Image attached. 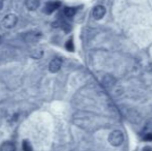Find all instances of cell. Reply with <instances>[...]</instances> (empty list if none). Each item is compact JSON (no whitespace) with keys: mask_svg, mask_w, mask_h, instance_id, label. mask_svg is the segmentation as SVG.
<instances>
[{"mask_svg":"<svg viewBox=\"0 0 152 151\" xmlns=\"http://www.w3.org/2000/svg\"><path fill=\"white\" fill-rule=\"evenodd\" d=\"M64 12V16L67 17V18H72V17H74L75 15H76L77 12V9L75 7H65L63 10Z\"/></svg>","mask_w":152,"mask_h":151,"instance_id":"10","label":"cell"},{"mask_svg":"<svg viewBox=\"0 0 152 151\" xmlns=\"http://www.w3.org/2000/svg\"><path fill=\"white\" fill-rule=\"evenodd\" d=\"M0 151H16V147L12 142H4L0 146Z\"/></svg>","mask_w":152,"mask_h":151,"instance_id":"9","label":"cell"},{"mask_svg":"<svg viewBox=\"0 0 152 151\" xmlns=\"http://www.w3.org/2000/svg\"><path fill=\"white\" fill-rule=\"evenodd\" d=\"M17 23H18V17L14 14H8L3 18L1 24L4 28L10 29V28H12V27L16 26Z\"/></svg>","mask_w":152,"mask_h":151,"instance_id":"2","label":"cell"},{"mask_svg":"<svg viewBox=\"0 0 152 151\" xmlns=\"http://www.w3.org/2000/svg\"><path fill=\"white\" fill-rule=\"evenodd\" d=\"M61 3L60 1H50L48 2V3L46 4V6H45V12L48 15L52 14V12H54L56 9H58L59 7H60Z\"/></svg>","mask_w":152,"mask_h":151,"instance_id":"6","label":"cell"},{"mask_svg":"<svg viewBox=\"0 0 152 151\" xmlns=\"http://www.w3.org/2000/svg\"><path fill=\"white\" fill-rule=\"evenodd\" d=\"M40 37H42V33L38 31H29L24 35V39L26 42H36L39 40Z\"/></svg>","mask_w":152,"mask_h":151,"instance_id":"3","label":"cell"},{"mask_svg":"<svg viewBox=\"0 0 152 151\" xmlns=\"http://www.w3.org/2000/svg\"><path fill=\"white\" fill-rule=\"evenodd\" d=\"M22 147H23V150H24V151H32L31 145L29 144V142H28V141H26V140H25V141L23 142Z\"/></svg>","mask_w":152,"mask_h":151,"instance_id":"13","label":"cell"},{"mask_svg":"<svg viewBox=\"0 0 152 151\" xmlns=\"http://www.w3.org/2000/svg\"><path fill=\"white\" fill-rule=\"evenodd\" d=\"M65 48H66V50L69 51V52H72V51H74V42H72V38H70V39H68L67 42H66Z\"/></svg>","mask_w":152,"mask_h":151,"instance_id":"12","label":"cell"},{"mask_svg":"<svg viewBox=\"0 0 152 151\" xmlns=\"http://www.w3.org/2000/svg\"><path fill=\"white\" fill-rule=\"evenodd\" d=\"M145 141H152V133H148L144 136Z\"/></svg>","mask_w":152,"mask_h":151,"instance_id":"15","label":"cell"},{"mask_svg":"<svg viewBox=\"0 0 152 151\" xmlns=\"http://www.w3.org/2000/svg\"><path fill=\"white\" fill-rule=\"evenodd\" d=\"M42 54H44L42 50H40V49H34V50L31 51L30 57H31V58H33V59H39L40 57L42 56Z\"/></svg>","mask_w":152,"mask_h":151,"instance_id":"11","label":"cell"},{"mask_svg":"<svg viewBox=\"0 0 152 151\" xmlns=\"http://www.w3.org/2000/svg\"><path fill=\"white\" fill-rule=\"evenodd\" d=\"M106 15V7L102 5H96L93 8V12H92V16L95 20H100L102 19Z\"/></svg>","mask_w":152,"mask_h":151,"instance_id":"4","label":"cell"},{"mask_svg":"<svg viewBox=\"0 0 152 151\" xmlns=\"http://www.w3.org/2000/svg\"><path fill=\"white\" fill-rule=\"evenodd\" d=\"M61 28H62V30H63L64 32H69V31L72 30V26H70L69 24H67V23H62Z\"/></svg>","mask_w":152,"mask_h":151,"instance_id":"14","label":"cell"},{"mask_svg":"<svg viewBox=\"0 0 152 151\" xmlns=\"http://www.w3.org/2000/svg\"><path fill=\"white\" fill-rule=\"evenodd\" d=\"M102 83H104V85L106 87H108V88H111V87L114 86L115 83H116V79H115L113 76L106 75V76L104 77V79H102Z\"/></svg>","mask_w":152,"mask_h":151,"instance_id":"8","label":"cell"},{"mask_svg":"<svg viewBox=\"0 0 152 151\" xmlns=\"http://www.w3.org/2000/svg\"><path fill=\"white\" fill-rule=\"evenodd\" d=\"M25 5H26L27 9L36 10L40 5V0H26Z\"/></svg>","mask_w":152,"mask_h":151,"instance_id":"7","label":"cell"},{"mask_svg":"<svg viewBox=\"0 0 152 151\" xmlns=\"http://www.w3.org/2000/svg\"><path fill=\"white\" fill-rule=\"evenodd\" d=\"M61 66H62L61 59L55 58V59H53V60L50 62V64H49V71H50L51 73H53V74L58 73V71H60Z\"/></svg>","mask_w":152,"mask_h":151,"instance_id":"5","label":"cell"},{"mask_svg":"<svg viewBox=\"0 0 152 151\" xmlns=\"http://www.w3.org/2000/svg\"><path fill=\"white\" fill-rule=\"evenodd\" d=\"M143 151H152V148L151 147H145Z\"/></svg>","mask_w":152,"mask_h":151,"instance_id":"16","label":"cell"},{"mask_svg":"<svg viewBox=\"0 0 152 151\" xmlns=\"http://www.w3.org/2000/svg\"><path fill=\"white\" fill-rule=\"evenodd\" d=\"M108 140H109V143L112 146L118 147V146H120L121 144L123 143V140H124L123 133H122L120 131H114L110 133Z\"/></svg>","mask_w":152,"mask_h":151,"instance_id":"1","label":"cell"}]
</instances>
